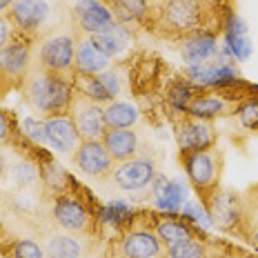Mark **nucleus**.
Masks as SVG:
<instances>
[{
  "label": "nucleus",
  "mask_w": 258,
  "mask_h": 258,
  "mask_svg": "<svg viewBox=\"0 0 258 258\" xmlns=\"http://www.w3.org/2000/svg\"><path fill=\"white\" fill-rule=\"evenodd\" d=\"M25 98L36 111L51 118V116H60L64 111H69L74 91H72V85L64 83L60 76L45 72L27 80Z\"/></svg>",
  "instance_id": "f257e3e1"
},
{
  "label": "nucleus",
  "mask_w": 258,
  "mask_h": 258,
  "mask_svg": "<svg viewBox=\"0 0 258 258\" xmlns=\"http://www.w3.org/2000/svg\"><path fill=\"white\" fill-rule=\"evenodd\" d=\"M72 120L78 129L80 141H100L105 134V118H103V109L98 107V103L85 98L80 94H74L72 98Z\"/></svg>",
  "instance_id": "f03ea898"
},
{
  "label": "nucleus",
  "mask_w": 258,
  "mask_h": 258,
  "mask_svg": "<svg viewBox=\"0 0 258 258\" xmlns=\"http://www.w3.org/2000/svg\"><path fill=\"white\" fill-rule=\"evenodd\" d=\"M203 3L201 0H169L163 14V23L178 34H194L203 25Z\"/></svg>",
  "instance_id": "7ed1b4c3"
},
{
  "label": "nucleus",
  "mask_w": 258,
  "mask_h": 258,
  "mask_svg": "<svg viewBox=\"0 0 258 258\" xmlns=\"http://www.w3.org/2000/svg\"><path fill=\"white\" fill-rule=\"evenodd\" d=\"M74 160L78 169L91 178H107L111 171V163H114L103 141H83L76 147Z\"/></svg>",
  "instance_id": "20e7f679"
},
{
  "label": "nucleus",
  "mask_w": 258,
  "mask_h": 258,
  "mask_svg": "<svg viewBox=\"0 0 258 258\" xmlns=\"http://www.w3.org/2000/svg\"><path fill=\"white\" fill-rule=\"evenodd\" d=\"M156 178L154 163L149 158H129L122 160L114 171V180L120 189L125 191H138L143 187L152 185Z\"/></svg>",
  "instance_id": "39448f33"
},
{
  "label": "nucleus",
  "mask_w": 258,
  "mask_h": 258,
  "mask_svg": "<svg viewBox=\"0 0 258 258\" xmlns=\"http://www.w3.org/2000/svg\"><path fill=\"white\" fill-rule=\"evenodd\" d=\"M74 40L69 36H56L49 38L40 49V62L49 74L62 76L74 69Z\"/></svg>",
  "instance_id": "423d86ee"
},
{
  "label": "nucleus",
  "mask_w": 258,
  "mask_h": 258,
  "mask_svg": "<svg viewBox=\"0 0 258 258\" xmlns=\"http://www.w3.org/2000/svg\"><path fill=\"white\" fill-rule=\"evenodd\" d=\"M76 18L80 23V29L87 31L89 36L105 34L111 27H116V20L111 12L100 5L98 0H76Z\"/></svg>",
  "instance_id": "0eeeda50"
},
{
  "label": "nucleus",
  "mask_w": 258,
  "mask_h": 258,
  "mask_svg": "<svg viewBox=\"0 0 258 258\" xmlns=\"http://www.w3.org/2000/svg\"><path fill=\"white\" fill-rule=\"evenodd\" d=\"M53 218L67 232H87L91 216L85 209V205L78 201V198L72 196H58L56 205H53Z\"/></svg>",
  "instance_id": "6e6552de"
},
{
  "label": "nucleus",
  "mask_w": 258,
  "mask_h": 258,
  "mask_svg": "<svg viewBox=\"0 0 258 258\" xmlns=\"http://www.w3.org/2000/svg\"><path fill=\"white\" fill-rule=\"evenodd\" d=\"M185 167H187V176L196 185V189L205 194L214 189V185H216V160L207 149L205 152L185 154Z\"/></svg>",
  "instance_id": "1a4fd4ad"
},
{
  "label": "nucleus",
  "mask_w": 258,
  "mask_h": 258,
  "mask_svg": "<svg viewBox=\"0 0 258 258\" xmlns=\"http://www.w3.org/2000/svg\"><path fill=\"white\" fill-rule=\"evenodd\" d=\"M45 127H47V143L51 145L53 149L62 154H69L78 143V129L74 125L72 116L67 114H60V116H51L45 120Z\"/></svg>",
  "instance_id": "9d476101"
},
{
  "label": "nucleus",
  "mask_w": 258,
  "mask_h": 258,
  "mask_svg": "<svg viewBox=\"0 0 258 258\" xmlns=\"http://www.w3.org/2000/svg\"><path fill=\"white\" fill-rule=\"evenodd\" d=\"M178 145H180L182 154L205 152V149H209L214 145L212 127H209L205 120H201V118L185 120L178 129Z\"/></svg>",
  "instance_id": "9b49d317"
},
{
  "label": "nucleus",
  "mask_w": 258,
  "mask_h": 258,
  "mask_svg": "<svg viewBox=\"0 0 258 258\" xmlns=\"http://www.w3.org/2000/svg\"><path fill=\"white\" fill-rule=\"evenodd\" d=\"M12 18L23 31H34L47 20L49 5L45 0H14L12 3Z\"/></svg>",
  "instance_id": "f8f14e48"
},
{
  "label": "nucleus",
  "mask_w": 258,
  "mask_h": 258,
  "mask_svg": "<svg viewBox=\"0 0 258 258\" xmlns=\"http://www.w3.org/2000/svg\"><path fill=\"white\" fill-rule=\"evenodd\" d=\"M103 145L114 160H129L138 152V136L132 129H105L103 134Z\"/></svg>",
  "instance_id": "ddd939ff"
},
{
  "label": "nucleus",
  "mask_w": 258,
  "mask_h": 258,
  "mask_svg": "<svg viewBox=\"0 0 258 258\" xmlns=\"http://www.w3.org/2000/svg\"><path fill=\"white\" fill-rule=\"evenodd\" d=\"M109 64V56L100 51L98 47L91 42V38H85L76 45V53H74V67L78 74H103Z\"/></svg>",
  "instance_id": "4468645a"
},
{
  "label": "nucleus",
  "mask_w": 258,
  "mask_h": 258,
  "mask_svg": "<svg viewBox=\"0 0 258 258\" xmlns=\"http://www.w3.org/2000/svg\"><path fill=\"white\" fill-rule=\"evenodd\" d=\"M29 64V47L23 42H9L0 49V74L7 78H25Z\"/></svg>",
  "instance_id": "2eb2a0df"
},
{
  "label": "nucleus",
  "mask_w": 258,
  "mask_h": 258,
  "mask_svg": "<svg viewBox=\"0 0 258 258\" xmlns=\"http://www.w3.org/2000/svg\"><path fill=\"white\" fill-rule=\"evenodd\" d=\"M122 256L125 258H158L160 243L149 232H132L122 238Z\"/></svg>",
  "instance_id": "dca6fc26"
},
{
  "label": "nucleus",
  "mask_w": 258,
  "mask_h": 258,
  "mask_svg": "<svg viewBox=\"0 0 258 258\" xmlns=\"http://www.w3.org/2000/svg\"><path fill=\"white\" fill-rule=\"evenodd\" d=\"M154 191L156 198H158V207L165 209V212H180L182 205H185V196L187 189L185 185L178 180H167V178H158L154 182Z\"/></svg>",
  "instance_id": "f3484780"
},
{
  "label": "nucleus",
  "mask_w": 258,
  "mask_h": 258,
  "mask_svg": "<svg viewBox=\"0 0 258 258\" xmlns=\"http://www.w3.org/2000/svg\"><path fill=\"white\" fill-rule=\"evenodd\" d=\"M180 51H182V58L189 64H203L218 51V45L212 34H194L182 42Z\"/></svg>",
  "instance_id": "a211bd4d"
},
{
  "label": "nucleus",
  "mask_w": 258,
  "mask_h": 258,
  "mask_svg": "<svg viewBox=\"0 0 258 258\" xmlns=\"http://www.w3.org/2000/svg\"><path fill=\"white\" fill-rule=\"evenodd\" d=\"M229 105L223 96H194L187 105V111L194 118H201V120H207V118L220 116V114H227Z\"/></svg>",
  "instance_id": "6ab92c4d"
},
{
  "label": "nucleus",
  "mask_w": 258,
  "mask_h": 258,
  "mask_svg": "<svg viewBox=\"0 0 258 258\" xmlns=\"http://www.w3.org/2000/svg\"><path fill=\"white\" fill-rule=\"evenodd\" d=\"M89 38L100 51H105L109 58L122 53L129 45V34L125 31V27H120L118 23H116V27H111L109 31H105V34H96V36H89Z\"/></svg>",
  "instance_id": "aec40b11"
},
{
  "label": "nucleus",
  "mask_w": 258,
  "mask_h": 258,
  "mask_svg": "<svg viewBox=\"0 0 258 258\" xmlns=\"http://www.w3.org/2000/svg\"><path fill=\"white\" fill-rule=\"evenodd\" d=\"M103 118L107 129H129L138 120V111L129 103H111L103 109Z\"/></svg>",
  "instance_id": "412c9836"
},
{
  "label": "nucleus",
  "mask_w": 258,
  "mask_h": 258,
  "mask_svg": "<svg viewBox=\"0 0 258 258\" xmlns=\"http://www.w3.org/2000/svg\"><path fill=\"white\" fill-rule=\"evenodd\" d=\"M74 85H76V94L85 96V98L94 100V103H105V100H111V94L105 89L103 80H100L98 74H78L74 78Z\"/></svg>",
  "instance_id": "4be33fe9"
},
{
  "label": "nucleus",
  "mask_w": 258,
  "mask_h": 258,
  "mask_svg": "<svg viewBox=\"0 0 258 258\" xmlns=\"http://www.w3.org/2000/svg\"><path fill=\"white\" fill-rule=\"evenodd\" d=\"M212 216L220 227H232L238 220V207H236V198L232 194H216L212 201Z\"/></svg>",
  "instance_id": "5701e85b"
},
{
  "label": "nucleus",
  "mask_w": 258,
  "mask_h": 258,
  "mask_svg": "<svg viewBox=\"0 0 258 258\" xmlns=\"http://www.w3.org/2000/svg\"><path fill=\"white\" fill-rule=\"evenodd\" d=\"M156 234H158V238L163 240L167 247L191 238L189 227H187V225H182V223H178V220H160L158 227H156Z\"/></svg>",
  "instance_id": "b1692460"
},
{
  "label": "nucleus",
  "mask_w": 258,
  "mask_h": 258,
  "mask_svg": "<svg viewBox=\"0 0 258 258\" xmlns=\"http://www.w3.org/2000/svg\"><path fill=\"white\" fill-rule=\"evenodd\" d=\"M47 256L49 258H78L80 245L72 236H53L47 245Z\"/></svg>",
  "instance_id": "393cba45"
},
{
  "label": "nucleus",
  "mask_w": 258,
  "mask_h": 258,
  "mask_svg": "<svg viewBox=\"0 0 258 258\" xmlns=\"http://www.w3.org/2000/svg\"><path fill=\"white\" fill-rule=\"evenodd\" d=\"M40 176H42V180H45V185L53 191H64L67 185H69V180H72L60 167H58V165H53L51 160H47V165L42 167Z\"/></svg>",
  "instance_id": "a878e982"
},
{
  "label": "nucleus",
  "mask_w": 258,
  "mask_h": 258,
  "mask_svg": "<svg viewBox=\"0 0 258 258\" xmlns=\"http://www.w3.org/2000/svg\"><path fill=\"white\" fill-rule=\"evenodd\" d=\"M122 20H143L147 14V0H114Z\"/></svg>",
  "instance_id": "bb28decb"
},
{
  "label": "nucleus",
  "mask_w": 258,
  "mask_h": 258,
  "mask_svg": "<svg viewBox=\"0 0 258 258\" xmlns=\"http://www.w3.org/2000/svg\"><path fill=\"white\" fill-rule=\"evenodd\" d=\"M20 132H23L25 138H29L34 145H45L47 143V127L42 120H36V118H25L23 125H20Z\"/></svg>",
  "instance_id": "cd10ccee"
},
{
  "label": "nucleus",
  "mask_w": 258,
  "mask_h": 258,
  "mask_svg": "<svg viewBox=\"0 0 258 258\" xmlns=\"http://www.w3.org/2000/svg\"><path fill=\"white\" fill-rule=\"evenodd\" d=\"M203 254H205L203 245L191 238L169 247V258H203Z\"/></svg>",
  "instance_id": "c85d7f7f"
},
{
  "label": "nucleus",
  "mask_w": 258,
  "mask_h": 258,
  "mask_svg": "<svg viewBox=\"0 0 258 258\" xmlns=\"http://www.w3.org/2000/svg\"><path fill=\"white\" fill-rule=\"evenodd\" d=\"M129 216H132V209H129V205H125V203H120V201L109 203V205L103 209V218H107L109 223H114V225L127 223Z\"/></svg>",
  "instance_id": "c756f323"
},
{
  "label": "nucleus",
  "mask_w": 258,
  "mask_h": 258,
  "mask_svg": "<svg viewBox=\"0 0 258 258\" xmlns=\"http://www.w3.org/2000/svg\"><path fill=\"white\" fill-rule=\"evenodd\" d=\"M36 169H34V165H29V163H18V165H14V171H12V178L14 182L18 187H29L31 182H36Z\"/></svg>",
  "instance_id": "7c9ffc66"
},
{
  "label": "nucleus",
  "mask_w": 258,
  "mask_h": 258,
  "mask_svg": "<svg viewBox=\"0 0 258 258\" xmlns=\"http://www.w3.org/2000/svg\"><path fill=\"white\" fill-rule=\"evenodd\" d=\"M14 258H45V254L31 240H20V243L14 245Z\"/></svg>",
  "instance_id": "2f4dec72"
},
{
  "label": "nucleus",
  "mask_w": 258,
  "mask_h": 258,
  "mask_svg": "<svg viewBox=\"0 0 258 258\" xmlns=\"http://www.w3.org/2000/svg\"><path fill=\"white\" fill-rule=\"evenodd\" d=\"M227 42H229V47H232V53L236 58H240V60L249 58L251 45H249V40H247L245 36H227Z\"/></svg>",
  "instance_id": "473e14b6"
},
{
  "label": "nucleus",
  "mask_w": 258,
  "mask_h": 258,
  "mask_svg": "<svg viewBox=\"0 0 258 258\" xmlns=\"http://www.w3.org/2000/svg\"><path fill=\"white\" fill-rule=\"evenodd\" d=\"M240 122L249 129H258V103H247L240 107Z\"/></svg>",
  "instance_id": "72a5a7b5"
},
{
  "label": "nucleus",
  "mask_w": 258,
  "mask_h": 258,
  "mask_svg": "<svg viewBox=\"0 0 258 258\" xmlns=\"http://www.w3.org/2000/svg\"><path fill=\"white\" fill-rule=\"evenodd\" d=\"M182 214H185V218H191L194 223H201L203 227H207L209 220H207V214L203 212V207L198 205V203H187V205H182L180 209Z\"/></svg>",
  "instance_id": "f704fd0d"
},
{
  "label": "nucleus",
  "mask_w": 258,
  "mask_h": 258,
  "mask_svg": "<svg viewBox=\"0 0 258 258\" xmlns=\"http://www.w3.org/2000/svg\"><path fill=\"white\" fill-rule=\"evenodd\" d=\"M169 98H171V103L178 107V109L187 111V105H189V100L194 98V94H191L189 87H176V89H171Z\"/></svg>",
  "instance_id": "c9c22d12"
},
{
  "label": "nucleus",
  "mask_w": 258,
  "mask_h": 258,
  "mask_svg": "<svg viewBox=\"0 0 258 258\" xmlns=\"http://www.w3.org/2000/svg\"><path fill=\"white\" fill-rule=\"evenodd\" d=\"M12 134H14L12 118L0 109V143H9V141H12Z\"/></svg>",
  "instance_id": "e433bc0d"
},
{
  "label": "nucleus",
  "mask_w": 258,
  "mask_h": 258,
  "mask_svg": "<svg viewBox=\"0 0 258 258\" xmlns=\"http://www.w3.org/2000/svg\"><path fill=\"white\" fill-rule=\"evenodd\" d=\"M100 80H103L105 89L111 94V98L118 96V91H120V83H118V78L114 76V74H111V72H103V74H100Z\"/></svg>",
  "instance_id": "4c0bfd02"
},
{
  "label": "nucleus",
  "mask_w": 258,
  "mask_h": 258,
  "mask_svg": "<svg viewBox=\"0 0 258 258\" xmlns=\"http://www.w3.org/2000/svg\"><path fill=\"white\" fill-rule=\"evenodd\" d=\"M247 27L243 25V20L240 18H232L227 25V36H245Z\"/></svg>",
  "instance_id": "58836bf2"
},
{
  "label": "nucleus",
  "mask_w": 258,
  "mask_h": 258,
  "mask_svg": "<svg viewBox=\"0 0 258 258\" xmlns=\"http://www.w3.org/2000/svg\"><path fill=\"white\" fill-rule=\"evenodd\" d=\"M9 36H12V31H9V23L5 18H0V49L9 45Z\"/></svg>",
  "instance_id": "ea45409f"
},
{
  "label": "nucleus",
  "mask_w": 258,
  "mask_h": 258,
  "mask_svg": "<svg viewBox=\"0 0 258 258\" xmlns=\"http://www.w3.org/2000/svg\"><path fill=\"white\" fill-rule=\"evenodd\" d=\"M12 3H14V0H0V12L9 9V7H12Z\"/></svg>",
  "instance_id": "a19ab883"
},
{
  "label": "nucleus",
  "mask_w": 258,
  "mask_h": 258,
  "mask_svg": "<svg viewBox=\"0 0 258 258\" xmlns=\"http://www.w3.org/2000/svg\"><path fill=\"white\" fill-rule=\"evenodd\" d=\"M3 171H5V160L0 158V174H3Z\"/></svg>",
  "instance_id": "79ce46f5"
},
{
  "label": "nucleus",
  "mask_w": 258,
  "mask_h": 258,
  "mask_svg": "<svg viewBox=\"0 0 258 258\" xmlns=\"http://www.w3.org/2000/svg\"><path fill=\"white\" fill-rule=\"evenodd\" d=\"M256 245H258V234H256Z\"/></svg>",
  "instance_id": "37998d69"
},
{
  "label": "nucleus",
  "mask_w": 258,
  "mask_h": 258,
  "mask_svg": "<svg viewBox=\"0 0 258 258\" xmlns=\"http://www.w3.org/2000/svg\"><path fill=\"white\" fill-rule=\"evenodd\" d=\"M214 3H220V0H214Z\"/></svg>",
  "instance_id": "c03bdc74"
}]
</instances>
